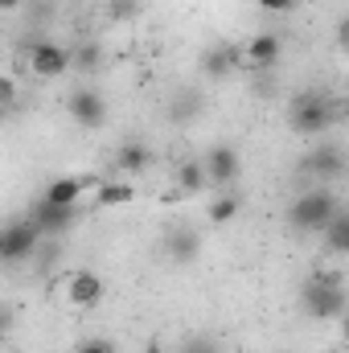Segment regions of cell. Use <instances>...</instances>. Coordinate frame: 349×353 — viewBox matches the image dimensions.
Wrapping results in <instances>:
<instances>
[{"instance_id": "cell-10", "label": "cell", "mask_w": 349, "mask_h": 353, "mask_svg": "<svg viewBox=\"0 0 349 353\" xmlns=\"http://www.w3.org/2000/svg\"><path fill=\"white\" fill-rule=\"evenodd\" d=\"M201 169H206V185L230 189L239 181V152L230 144H218V148H210V157L201 161Z\"/></svg>"}, {"instance_id": "cell-4", "label": "cell", "mask_w": 349, "mask_h": 353, "mask_svg": "<svg viewBox=\"0 0 349 353\" xmlns=\"http://www.w3.org/2000/svg\"><path fill=\"white\" fill-rule=\"evenodd\" d=\"M41 247V230L29 218H12L0 226V263H21Z\"/></svg>"}, {"instance_id": "cell-22", "label": "cell", "mask_w": 349, "mask_h": 353, "mask_svg": "<svg viewBox=\"0 0 349 353\" xmlns=\"http://www.w3.org/2000/svg\"><path fill=\"white\" fill-rule=\"evenodd\" d=\"M12 103H17V79L0 74V111H8Z\"/></svg>"}, {"instance_id": "cell-23", "label": "cell", "mask_w": 349, "mask_h": 353, "mask_svg": "<svg viewBox=\"0 0 349 353\" xmlns=\"http://www.w3.org/2000/svg\"><path fill=\"white\" fill-rule=\"evenodd\" d=\"M193 107H197V99H193V94H185V99H177V107H173V119H189V115H197Z\"/></svg>"}, {"instance_id": "cell-25", "label": "cell", "mask_w": 349, "mask_h": 353, "mask_svg": "<svg viewBox=\"0 0 349 353\" xmlns=\"http://www.w3.org/2000/svg\"><path fill=\"white\" fill-rule=\"evenodd\" d=\"M259 8H267V12H283V8H292L296 0H255Z\"/></svg>"}, {"instance_id": "cell-7", "label": "cell", "mask_w": 349, "mask_h": 353, "mask_svg": "<svg viewBox=\"0 0 349 353\" xmlns=\"http://www.w3.org/2000/svg\"><path fill=\"white\" fill-rule=\"evenodd\" d=\"M66 111H70V119L79 123V128H103L107 123V99L99 94L94 87H79L70 99H66Z\"/></svg>"}, {"instance_id": "cell-17", "label": "cell", "mask_w": 349, "mask_h": 353, "mask_svg": "<svg viewBox=\"0 0 349 353\" xmlns=\"http://www.w3.org/2000/svg\"><path fill=\"white\" fill-rule=\"evenodd\" d=\"M321 234H325V247H329L333 255H346V251H349V214H346V210H337Z\"/></svg>"}, {"instance_id": "cell-24", "label": "cell", "mask_w": 349, "mask_h": 353, "mask_svg": "<svg viewBox=\"0 0 349 353\" xmlns=\"http://www.w3.org/2000/svg\"><path fill=\"white\" fill-rule=\"evenodd\" d=\"M74 353H115V350H111V341H103V337H90V341H83Z\"/></svg>"}, {"instance_id": "cell-14", "label": "cell", "mask_w": 349, "mask_h": 353, "mask_svg": "<svg viewBox=\"0 0 349 353\" xmlns=\"http://www.w3.org/2000/svg\"><path fill=\"white\" fill-rule=\"evenodd\" d=\"M132 201H136L132 181L99 176V185H94V210H119V205H132Z\"/></svg>"}, {"instance_id": "cell-5", "label": "cell", "mask_w": 349, "mask_h": 353, "mask_svg": "<svg viewBox=\"0 0 349 353\" xmlns=\"http://www.w3.org/2000/svg\"><path fill=\"white\" fill-rule=\"evenodd\" d=\"M25 66L33 79H62L70 70V50L58 46V41H29L25 46Z\"/></svg>"}, {"instance_id": "cell-12", "label": "cell", "mask_w": 349, "mask_h": 353, "mask_svg": "<svg viewBox=\"0 0 349 353\" xmlns=\"http://www.w3.org/2000/svg\"><path fill=\"white\" fill-rule=\"evenodd\" d=\"M103 300V275L99 271H74L66 279V304L70 308H94Z\"/></svg>"}, {"instance_id": "cell-1", "label": "cell", "mask_w": 349, "mask_h": 353, "mask_svg": "<svg viewBox=\"0 0 349 353\" xmlns=\"http://www.w3.org/2000/svg\"><path fill=\"white\" fill-rule=\"evenodd\" d=\"M337 119H341V99H333L317 87L292 94V103H288V123L300 136H325Z\"/></svg>"}, {"instance_id": "cell-8", "label": "cell", "mask_w": 349, "mask_h": 353, "mask_svg": "<svg viewBox=\"0 0 349 353\" xmlns=\"http://www.w3.org/2000/svg\"><path fill=\"white\" fill-rule=\"evenodd\" d=\"M279 54H283L279 33H255V37L239 50V66H247V70H271V66L279 62Z\"/></svg>"}, {"instance_id": "cell-13", "label": "cell", "mask_w": 349, "mask_h": 353, "mask_svg": "<svg viewBox=\"0 0 349 353\" xmlns=\"http://www.w3.org/2000/svg\"><path fill=\"white\" fill-rule=\"evenodd\" d=\"M197 251H201V234H197L193 226H173V230L165 234V255H169L173 263H193Z\"/></svg>"}, {"instance_id": "cell-16", "label": "cell", "mask_w": 349, "mask_h": 353, "mask_svg": "<svg viewBox=\"0 0 349 353\" xmlns=\"http://www.w3.org/2000/svg\"><path fill=\"white\" fill-rule=\"evenodd\" d=\"M235 66H239V50H235V46H210V50L201 54L206 79H226Z\"/></svg>"}, {"instance_id": "cell-19", "label": "cell", "mask_w": 349, "mask_h": 353, "mask_svg": "<svg viewBox=\"0 0 349 353\" xmlns=\"http://www.w3.org/2000/svg\"><path fill=\"white\" fill-rule=\"evenodd\" d=\"M177 185H181L185 193H197V189L206 185V169H201V161H185V165L177 169Z\"/></svg>"}, {"instance_id": "cell-15", "label": "cell", "mask_w": 349, "mask_h": 353, "mask_svg": "<svg viewBox=\"0 0 349 353\" xmlns=\"http://www.w3.org/2000/svg\"><path fill=\"white\" fill-rule=\"evenodd\" d=\"M152 165V148L148 144H140V140H128V144H119V152H115V169L123 176H136L144 173Z\"/></svg>"}, {"instance_id": "cell-6", "label": "cell", "mask_w": 349, "mask_h": 353, "mask_svg": "<svg viewBox=\"0 0 349 353\" xmlns=\"http://www.w3.org/2000/svg\"><path fill=\"white\" fill-rule=\"evenodd\" d=\"M29 222L41 230V239H46V234H66V230L79 222V205H54V201L37 197L33 210H29Z\"/></svg>"}, {"instance_id": "cell-18", "label": "cell", "mask_w": 349, "mask_h": 353, "mask_svg": "<svg viewBox=\"0 0 349 353\" xmlns=\"http://www.w3.org/2000/svg\"><path fill=\"white\" fill-rule=\"evenodd\" d=\"M235 214H239V193H218V197L210 201V222H214V226L230 222Z\"/></svg>"}, {"instance_id": "cell-26", "label": "cell", "mask_w": 349, "mask_h": 353, "mask_svg": "<svg viewBox=\"0 0 349 353\" xmlns=\"http://www.w3.org/2000/svg\"><path fill=\"white\" fill-rule=\"evenodd\" d=\"M111 12L115 17H132V0H111Z\"/></svg>"}, {"instance_id": "cell-11", "label": "cell", "mask_w": 349, "mask_h": 353, "mask_svg": "<svg viewBox=\"0 0 349 353\" xmlns=\"http://www.w3.org/2000/svg\"><path fill=\"white\" fill-rule=\"evenodd\" d=\"M94 185H99V176H54L41 197L54 205H83L87 189H94Z\"/></svg>"}, {"instance_id": "cell-2", "label": "cell", "mask_w": 349, "mask_h": 353, "mask_svg": "<svg viewBox=\"0 0 349 353\" xmlns=\"http://www.w3.org/2000/svg\"><path fill=\"white\" fill-rule=\"evenodd\" d=\"M304 312L312 321H341L349 296H346V271H312V279L304 283Z\"/></svg>"}, {"instance_id": "cell-21", "label": "cell", "mask_w": 349, "mask_h": 353, "mask_svg": "<svg viewBox=\"0 0 349 353\" xmlns=\"http://www.w3.org/2000/svg\"><path fill=\"white\" fill-rule=\"evenodd\" d=\"M181 353H222V341L218 337H210V333H201V337H189Z\"/></svg>"}, {"instance_id": "cell-28", "label": "cell", "mask_w": 349, "mask_h": 353, "mask_svg": "<svg viewBox=\"0 0 349 353\" xmlns=\"http://www.w3.org/2000/svg\"><path fill=\"white\" fill-rule=\"evenodd\" d=\"M21 4H25V0H0V12H17Z\"/></svg>"}, {"instance_id": "cell-27", "label": "cell", "mask_w": 349, "mask_h": 353, "mask_svg": "<svg viewBox=\"0 0 349 353\" xmlns=\"http://www.w3.org/2000/svg\"><path fill=\"white\" fill-rule=\"evenodd\" d=\"M8 325H12V312H8V308H4V304H0V337H4V333H8Z\"/></svg>"}, {"instance_id": "cell-3", "label": "cell", "mask_w": 349, "mask_h": 353, "mask_svg": "<svg viewBox=\"0 0 349 353\" xmlns=\"http://www.w3.org/2000/svg\"><path fill=\"white\" fill-rule=\"evenodd\" d=\"M337 210H341V201H337L329 189H304V193L292 201L288 222H292V230H300V234H321Z\"/></svg>"}, {"instance_id": "cell-9", "label": "cell", "mask_w": 349, "mask_h": 353, "mask_svg": "<svg viewBox=\"0 0 349 353\" xmlns=\"http://www.w3.org/2000/svg\"><path fill=\"white\" fill-rule=\"evenodd\" d=\"M300 173L317 176V181H337V176L346 173V152H341L337 144H317V148L304 157Z\"/></svg>"}, {"instance_id": "cell-20", "label": "cell", "mask_w": 349, "mask_h": 353, "mask_svg": "<svg viewBox=\"0 0 349 353\" xmlns=\"http://www.w3.org/2000/svg\"><path fill=\"white\" fill-rule=\"evenodd\" d=\"M99 62H103L99 46H79V50H70V66H79L83 74H90V70H99Z\"/></svg>"}]
</instances>
